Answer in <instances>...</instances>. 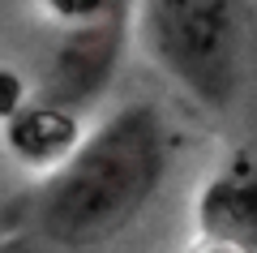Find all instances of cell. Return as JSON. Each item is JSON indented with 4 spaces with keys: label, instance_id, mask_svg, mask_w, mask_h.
Returning a JSON list of instances; mask_svg holds the SVG:
<instances>
[{
    "label": "cell",
    "instance_id": "1",
    "mask_svg": "<svg viewBox=\"0 0 257 253\" xmlns=\"http://www.w3.org/2000/svg\"><path fill=\"white\" fill-rule=\"evenodd\" d=\"M167 167L172 133L163 112L146 99L120 103L56 163L35 223L60 249H99L155 202Z\"/></svg>",
    "mask_w": 257,
    "mask_h": 253
},
{
    "label": "cell",
    "instance_id": "2",
    "mask_svg": "<svg viewBox=\"0 0 257 253\" xmlns=\"http://www.w3.org/2000/svg\"><path fill=\"white\" fill-rule=\"evenodd\" d=\"M138 30L150 60L206 112H231L248 86V0H142Z\"/></svg>",
    "mask_w": 257,
    "mask_h": 253
},
{
    "label": "cell",
    "instance_id": "3",
    "mask_svg": "<svg viewBox=\"0 0 257 253\" xmlns=\"http://www.w3.org/2000/svg\"><path fill=\"white\" fill-rule=\"evenodd\" d=\"M124 35H128L124 0L111 5L107 13H99V18H90V22H73L43 64L39 103H47L56 112H69V116L90 108L120 73Z\"/></svg>",
    "mask_w": 257,
    "mask_h": 253
},
{
    "label": "cell",
    "instance_id": "4",
    "mask_svg": "<svg viewBox=\"0 0 257 253\" xmlns=\"http://www.w3.org/2000/svg\"><path fill=\"white\" fill-rule=\"evenodd\" d=\"M197 232L214 249H236L253 253L257 236V172L253 154L240 146L206 176L202 193H197Z\"/></svg>",
    "mask_w": 257,
    "mask_h": 253
},
{
    "label": "cell",
    "instance_id": "5",
    "mask_svg": "<svg viewBox=\"0 0 257 253\" xmlns=\"http://www.w3.org/2000/svg\"><path fill=\"white\" fill-rule=\"evenodd\" d=\"M5 142L18 159L26 163H60L64 154L82 142V129H77V116L69 112H56L47 103H30V108H18L5 116Z\"/></svg>",
    "mask_w": 257,
    "mask_h": 253
},
{
    "label": "cell",
    "instance_id": "6",
    "mask_svg": "<svg viewBox=\"0 0 257 253\" xmlns=\"http://www.w3.org/2000/svg\"><path fill=\"white\" fill-rule=\"evenodd\" d=\"M111 5H120V0H47V9L64 22H90L99 13H107Z\"/></svg>",
    "mask_w": 257,
    "mask_h": 253
},
{
    "label": "cell",
    "instance_id": "7",
    "mask_svg": "<svg viewBox=\"0 0 257 253\" xmlns=\"http://www.w3.org/2000/svg\"><path fill=\"white\" fill-rule=\"evenodd\" d=\"M202 253H236V249H214V244H206V249Z\"/></svg>",
    "mask_w": 257,
    "mask_h": 253
}]
</instances>
